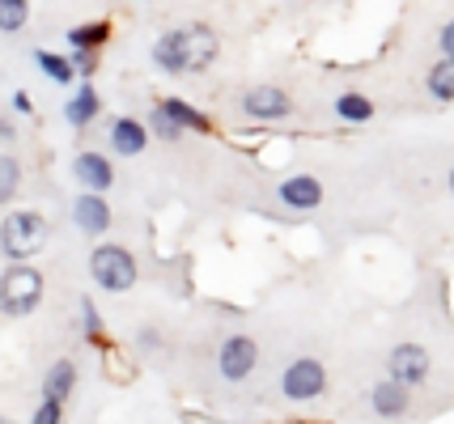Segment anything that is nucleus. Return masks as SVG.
Listing matches in <instances>:
<instances>
[{
  "label": "nucleus",
  "mask_w": 454,
  "mask_h": 424,
  "mask_svg": "<svg viewBox=\"0 0 454 424\" xmlns=\"http://www.w3.org/2000/svg\"><path fill=\"white\" fill-rule=\"evenodd\" d=\"M221 56V35L208 21H187V26H170L161 30L153 47H149V60L158 73L166 77H200L208 73Z\"/></svg>",
  "instance_id": "1"
},
{
  "label": "nucleus",
  "mask_w": 454,
  "mask_h": 424,
  "mask_svg": "<svg viewBox=\"0 0 454 424\" xmlns=\"http://www.w3.org/2000/svg\"><path fill=\"white\" fill-rule=\"evenodd\" d=\"M47 243H51V221L39 208H9L0 217V255H4V263L39 259Z\"/></svg>",
  "instance_id": "2"
},
{
  "label": "nucleus",
  "mask_w": 454,
  "mask_h": 424,
  "mask_svg": "<svg viewBox=\"0 0 454 424\" xmlns=\"http://www.w3.org/2000/svg\"><path fill=\"white\" fill-rule=\"evenodd\" d=\"M47 297V276L35 263H4L0 267V314L4 319H30Z\"/></svg>",
  "instance_id": "3"
},
{
  "label": "nucleus",
  "mask_w": 454,
  "mask_h": 424,
  "mask_svg": "<svg viewBox=\"0 0 454 424\" xmlns=\"http://www.w3.org/2000/svg\"><path fill=\"white\" fill-rule=\"evenodd\" d=\"M90 281L102 293H132L140 281V263L123 243H98L90 251Z\"/></svg>",
  "instance_id": "4"
},
{
  "label": "nucleus",
  "mask_w": 454,
  "mask_h": 424,
  "mask_svg": "<svg viewBox=\"0 0 454 424\" xmlns=\"http://www.w3.org/2000/svg\"><path fill=\"white\" fill-rule=\"evenodd\" d=\"M327 382H332V374L318 357H294L280 374V395L289 404H315L327 395Z\"/></svg>",
  "instance_id": "5"
},
{
  "label": "nucleus",
  "mask_w": 454,
  "mask_h": 424,
  "mask_svg": "<svg viewBox=\"0 0 454 424\" xmlns=\"http://www.w3.org/2000/svg\"><path fill=\"white\" fill-rule=\"evenodd\" d=\"M242 115L251 123H259V127H272V123H285V119H294V94L285 89V85H251L247 94H242Z\"/></svg>",
  "instance_id": "6"
},
{
  "label": "nucleus",
  "mask_w": 454,
  "mask_h": 424,
  "mask_svg": "<svg viewBox=\"0 0 454 424\" xmlns=\"http://www.w3.org/2000/svg\"><path fill=\"white\" fill-rule=\"evenodd\" d=\"M259 365V343L255 335H247V331H230L217 348V374L225 382H247L251 374H255Z\"/></svg>",
  "instance_id": "7"
},
{
  "label": "nucleus",
  "mask_w": 454,
  "mask_h": 424,
  "mask_svg": "<svg viewBox=\"0 0 454 424\" xmlns=\"http://www.w3.org/2000/svg\"><path fill=\"white\" fill-rule=\"evenodd\" d=\"M429 374H434V357H429V348H425V343L403 340V343H395V348L387 352V378L403 382L408 390L425 386L429 382Z\"/></svg>",
  "instance_id": "8"
},
{
  "label": "nucleus",
  "mask_w": 454,
  "mask_h": 424,
  "mask_svg": "<svg viewBox=\"0 0 454 424\" xmlns=\"http://www.w3.org/2000/svg\"><path fill=\"white\" fill-rule=\"evenodd\" d=\"M68 217H73V225L85 238H106L111 225H115V208L98 191H77V200L68 204Z\"/></svg>",
  "instance_id": "9"
},
{
  "label": "nucleus",
  "mask_w": 454,
  "mask_h": 424,
  "mask_svg": "<svg viewBox=\"0 0 454 424\" xmlns=\"http://www.w3.org/2000/svg\"><path fill=\"white\" fill-rule=\"evenodd\" d=\"M73 179H77L81 191H98V196H106V191L115 187V162H111V153H102V149H81L77 158H73Z\"/></svg>",
  "instance_id": "10"
},
{
  "label": "nucleus",
  "mask_w": 454,
  "mask_h": 424,
  "mask_svg": "<svg viewBox=\"0 0 454 424\" xmlns=\"http://www.w3.org/2000/svg\"><path fill=\"white\" fill-rule=\"evenodd\" d=\"M149 127H145V119H137V115H115V119L106 123V149L115 153V158H140L145 149H149Z\"/></svg>",
  "instance_id": "11"
},
{
  "label": "nucleus",
  "mask_w": 454,
  "mask_h": 424,
  "mask_svg": "<svg viewBox=\"0 0 454 424\" xmlns=\"http://www.w3.org/2000/svg\"><path fill=\"white\" fill-rule=\"evenodd\" d=\"M408 407H412V390H408L403 382L382 378V382L370 386V412H374L378 420H403Z\"/></svg>",
  "instance_id": "12"
},
{
  "label": "nucleus",
  "mask_w": 454,
  "mask_h": 424,
  "mask_svg": "<svg viewBox=\"0 0 454 424\" xmlns=\"http://www.w3.org/2000/svg\"><path fill=\"white\" fill-rule=\"evenodd\" d=\"M158 106L178 123V127H183V132H187V136H217L213 115H208V111H200L196 102L178 98V94H166V98H158Z\"/></svg>",
  "instance_id": "13"
},
{
  "label": "nucleus",
  "mask_w": 454,
  "mask_h": 424,
  "mask_svg": "<svg viewBox=\"0 0 454 424\" xmlns=\"http://www.w3.org/2000/svg\"><path fill=\"white\" fill-rule=\"evenodd\" d=\"M98 115H102V94L94 89V81H77V89L64 102V123L73 132H85V127L98 123Z\"/></svg>",
  "instance_id": "14"
},
{
  "label": "nucleus",
  "mask_w": 454,
  "mask_h": 424,
  "mask_svg": "<svg viewBox=\"0 0 454 424\" xmlns=\"http://www.w3.org/2000/svg\"><path fill=\"white\" fill-rule=\"evenodd\" d=\"M277 200L289 212H315L318 204H323V182L315 174H289V179H280Z\"/></svg>",
  "instance_id": "15"
},
{
  "label": "nucleus",
  "mask_w": 454,
  "mask_h": 424,
  "mask_svg": "<svg viewBox=\"0 0 454 424\" xmlns=\"http://www.w3.org/2000/svg\"><path fill=\"white\" fill-rule=\"evenodd\" d=\"M77 378L81 369L73 357H59V361L47 365V374H43V399H56V404H68L73 399V390H77Z\"/></svg>",
  "instance_id": "16"
},
{
  "label": "nucleus",
  "mask_w": 454,
  "mask_h": 424,
  "mask_svg": "<svg viewBox=\"0 0 454 424\" xmlns=\"http://www.w3.org/2000/svg\"><path fill=\"white\" fill-rule=\"evenodd\" d=\"M111 35H115V21L94 18V21L68 26V30H64V42H68V51H102V47L111 42Z\"/></svg>",
  "instance_id": "17"
},
{
  "label": "nucleus",
  "mask_w": 454,
  "mask_h": 424,
  "mask_svg": "<svg viewBox=\"0 0 454 424\" xmlns=\"http://www.w3.org/2000/svg\"><path fill=\"white\" fill-rule=\"evenodd\" d=\"M35 68H39L51 85H64V89H73V85H77V68H73V60H68V56H59V51L35 47Z\"/></svg>",
  "instance_id": "18"
},
{
  "label": "nucleus",
  "mask_w": 454,
  "mask_h": 424,
  "mask_svg": "<svg viewBox=\"0 0 454 424\" xmlns=\"http://www.w3.org/2000/svg\"><path fill=\"white\" fill-rule=\"evenodd\" d=\"M425 89L437 106H450L454 102V60L450 56H437V64L425 73Z\"/></svg>",
  "instance_id": "19"
},
{
  "label": "nucleus",
  "mask_w": 454,
  "mask_h": 424,
  "mask_svg": "<svg viewBox=\"0 0 454 424\" xmlns=\"http://www.w3.org/2000/svg\"><path fill=\"white\" fill-rule=\"evenodd\" d=\"M102 352V369H106V378H111V382H132V378H137V361H132V352H128V348H123V343H102L98 348Z\"/></svg>",
  "instance_id": "20"
},
{
  "label": "nucleus",
  "mask_w": 454,
  "mask_h": 424,
  "mask_svg": "<svg viewBox=\"0 0 454 424\" xmlns=\"http://www.w3.org/2000/svg\"><path fill=\"white\" fill-rule=\"evenodd\" d=\"M77 323H81V340L90 343V348H102V343H111V335H106V319L98 314L94 297H81V302H77Z\"/></svg>",
  "instance_id": "21"
},
{
  "label": "nucleus",
  "mask_w": 454,
  "mask_h": 424,
  "mask_svg": "<svg viewBox=\"0 0 454 424\" xmlns=\"http://www.w3.org/2000/svg\"><path fill=\"white\" fill-rule=\"evenodd\" d=\"M336 119L344 123H370L374 119V102H370V94H356V89H348V94H340L336 98Z\"/></svg>",
  "instance_id": "22"
},
{
  "label": "nucleus",
  "mask_w": 454,
  "mask_h": 424,
  "mask_svg": "<svg viewBox=\"0 0 454 424\" xmlns=\"http://www.w3.org/2000/svg\"><path fill=\"white\" fill-rule=\"evenodd\" d=\"M21 182H26V174H21V162L13 158V153H0V208H9V204L21 196Z\"/></svg>",
  "instance_id": "23"
},
{
  "label": "nucleus",
  "mask_w": 454,
  "mask_h": 424,
  "mask_svg": "<svg viewBox=\"0 0 454 424\" xmlns=\"http://www.w3.org/2000/svg\"><path fill=\"white\" fill-rule=\"evenodd\" d=\"M35 0H0V35H21L30 26Z\"/></svg>",
  "instance_id": "24"
},
{
  "label": "nucleus",
  "mask_w": 454,
  "mask_h": 424,
  "mask_svg": "<svg viewBox=\"0 0 454 424\" xmlns=\"http://www.w3.org/2000/svg\"><path fill=\"white\" fill-rule=\"evenodd\" d=\"M145 127H149V136H153V141H161V144H178L183 136H187V132H183V127H178V123L170 119L166 111H161L158 102H153V111H149V119H145Z\"/></svg>",
  "instance_id": "25"
},
{
  "label": "nucleus",
  "mask_w": 454,
  "mask_h": 424,
  "mask_svg": "<svg viewBox=\"0 0 454 424\" xmlns=\"http://www.w3.org/2000/svg\"><path fill=\"white\" fill-rule=\"evenodd\" d=\"M68 60L77 68V81H94V73L102 68V51H68Z\"/></svg>",
  "instance_id": "26"
},
{
  "label": "nucleus",
  "mask_w": 454,
  "mask_h": 424,
  "mask_svg": "<svg viewBox=\"0 0 454 424\" xmlns=\"http://www.w3.org/2000/svg\"><path fill=\"white\" fill-rule=\"evenodd\" d=\"M30 424H64V404H56V399H39V407L30 412Z\"/></svg>",
  "instance_id": "27"
},
{
  "label": "nucleus",
  "mask_w": 454,
  "mask_h": 424,
  "mask_svg": "<svg viewBox=\"0 0 454 424\" xmlns=\"http://www.w3.org/2000/svg\"><path fill=\"white\" fill-rule=\"evenodd\" d=\"M137 348H140V352H158V348H161V331H158V327H140V331H137Z\"/></svg>",
  "instance_id": "28"
},
{
  "label": "nucleus",
  "mask_w": 454,
  "mask_h": 424,
  "mask_svg": "<svg viewBox=\"0 0 454 424\" xmlns=\"http://www.w3.org/2000/svg\"><path fill=\"white\" fill-rule=\"evenodd\" d=\"M437 51H442V56H450V60H454V18L446 21L442 30H437Z\"/></svg>",
  "instance_id": "29"
},
{
  "label": "nucleus",
  "mask_w": 454,
  "mask_h": 424,
  "mask_svg": "<svg viewBox=\"0 0 454 424\" xmlns=\"http://www.w3.org/2000/svg\"><path fill=\"white\" fill-rule=\"evenodd\" d=\"M18 123L9 119V115H0V149H9V144H18Z\"/></svg>",
  "instance_id": "30"
},
{
  "label": "nucleus",
  "mask_w": 454,
  "mask_h": 424,
  "mask_svg": "<svg viewBox=\"0 0 454 424\" xmlns=\"http://www.w3.org/2000/svg\"><path fill=\"white\" fill-rule=\"evenodd\" d=\"M13 111H18V115H35V98H30V89H13Z\"/></svg>",
  "instance_id": "31"
},
{
  "label": "nucleus",
  "mask_w": 454,
  "mask_h": 424,
  "mask_svg": "<svg viewBox=\"0 0 454 424\" xmlns=\"http://www.w3.org/2000/svg\"><path fill=\"white\" fill-rule=\"evenodd\" d=\"M450 196H454V166H450Z\"/></svg>",
  "instance_id": "32"
},
{
  "label": "nucleus",
  "mask_w": 454,
  "mask_h": 424,
  "mask_svg": "<svg viewBox=\"0 0 454 424\" xmlns=\"http://www.w3.org/2000/svg\"><path fill=\"white\" fill-rule=\"evenodd\" d=\"M0 424H18V420H9V416H0Z\"/></svg>",
  "instance_id": "33"
}]
</instances>
